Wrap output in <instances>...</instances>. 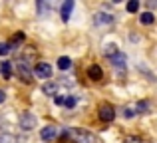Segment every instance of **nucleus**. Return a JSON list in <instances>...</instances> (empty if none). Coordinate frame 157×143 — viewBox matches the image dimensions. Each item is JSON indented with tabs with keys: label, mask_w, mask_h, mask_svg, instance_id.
<instances>
[{
	"label": "nucleus",
	"mask_w": 157,
	"mask_h": 143,
	"mask_svg": "<svg viewBox=\"0 0 157 143\" xmlns=\"http://www.w3.org/2000/svg\"><path fill=\"white\" fill-rule=\"evenodd\" d=\"M111 64H113V66H117V68H125V56L121 54V52H117V54L115 56H111Z\"/></svg>",
	"instance_id": "9"
},
{
	"label": "nucleus",
	"mask_w": 157,
	"mask_h": 143,
	"mask_svg": "<svg viewBox=\"0 0 157 143\" xmlns=\"http://www.w3.org/2000/svg\"><path fill=\"white\" fill-rule=\"evenodd\" d=\"M64 100H66V97L56 96V97H54V103H56V105H64Z\"/></svg>",
	"instance_id": "23"
},
{
	"label": "nucleus",
	"mask_w": 157,
	"mask_h": 143,
	"mask_svg": "<svg viewBox=\"0 0 157 143\" xmlns=\"http://www.w3.org/2000/svg\"><path fill=\"white\" fill-rule=\"evenodd\" d=\"M20 127L24 129V131H30V129L36 127V117L32 115L30 111L22 113V117H20Z\"/></svg>",
	"instance_id": "4"
},
{
	"label": "nucleus",
	"mask_w": 157,
	"mask_h": 143,
	"mask_svg": "<svg viewBox=\"0 0 157 143\" xmlns=\"http://www.w3.org/2000/svg\"><path fill=\"white\" fill-rule=\"evenodd\" d=\"M40 137H42V141H54L58 137V129L52 127V125H48V127H44L42 131H40Z\"/></svg>",
	"instance_id": "6"
},
{
	"label": "nucleus",
	"mask_w": 157,
	"mask_h": 143,
	"mask_svg": "<svg viewBox=\"0 0 157 143\" xmlns=\"http://www.w3.org/2000/svg\"><path fill=\"white\" fill-rule=\"evenodd\" d=\"M10 52V46L8 44H0V56H6Z\"/></svg>",
	"instance_id": "20"
},
{
	"label": "nucleus",
	"mask_w": 157,
	"mask_h": 143,
	"mask_svg": "<svg viewBox=\"0 0 157 143\" xmlns=\"http://www.w3.org/2000/svg\"><path fill=\"white\" fill-rule=\"evenodd\" d=\"M72 10H74V0H66V2L62 4V20H64V22H68V20H70Z\"/></svg>",
	"instance_id": "8"
},
{
	"label": "nucleus",
	"mask_w": 157,
	"mask_h": 143,
	"mask_svg": "<svg viewBox=\"0 0 157 143\" xmlns=\"http://www.w3.org/2000/svg\"><path fill=\"white\" fill-rule=\"evenodd\" d=\"M117 48H115L113 46V44H109V46H105V56H109V58H111V56H115V54H117Z\"/></svg>",
	"instance_id": "17"
},
{
	"label": "nucleus",
	"mask_w": 157,
	"mask_h": 143,
	"mask_svg": "<svg viewBox=\"0 0 157 143\" xmlns=\"http://www.w3.org/2000/svg\"><path fill=\"white\" fill-rule=\"evenodd\" d=\"M0 72H2L4 77H10L12 76V64L10 62H2L0 64Z\"/></svg>",
	"instance_id": "10"
},
{
	"label": "nucleus",
	"mask_w": 157,
	"mask_h": 143,
	"mask_svg": "<svg viewBox=\"0 0 157 143\" xmlns=\"http://www.w3.org/2000/svg\"><path fill=\"white\" fill-rule=\"evenodd\" d=\"M4 100H6V93H4V92H2V89H0V103H2V101H4Z\"/></svg>",
	"instance_id": "26"
},
{
	"label": "nucleus",
	"mask_w": 157,
	"mask_h": 143,
	"mask_svg": "<svg viewBox=\"0 0 157 143\" xmlns=\"http://www.w3.org/2000/svg\"><path fill=\"white\" fill-rule=\"evenodd\" d=\"M111 16H105V14H98L96 16V24H111Z\"/></svg>",
	"instance_id": "14"
},
{
	"label": "nucleus",
	"mask_w": 157,
	"mask_h": 143,
	"mask_svg": "<svg viewBox=\"0 0 157 143\" xmlns=\"http://www.w3.org/2000/svg\"><path fill=\"white\" fill-rule=\"evenodd\" d=\"M133 115H135L133 107H131V105H127V107H125V117H133Z\"/></svg>",
	"instance_id": "22"
},
{
	"label": "nucleus",
	"mask_w": 157,
	"mask_h": 143,
	"mask_svg": "<svg viewBox=\"0 0 157 143\" xmlns=\"http://www.w3.org/2000/svg\"><path fill=\"white\" fill-rule=\"evenodd\" d=\"M56 92H58L56 84H46L44 85V93H46V96H56Z\"/></svg>",
	"instance_id": "13"
},
{
	"label": "nucleus",
	"mask_w": 157,
	"mask_h": 143,
	"mask_svg": "<svg viewBox=\"0 0 157 143\" xmlns=\"http://www.w3.org/2000/svg\"><path fill=\"white\" fill-rule=\"evenodd\" d=\"M76 97H74V96H68V97H66V100H64V105H66V107H74V105H76Z\"/></svg>",
	"instance_id": "19"
},
{
	"label": "nucleus",
	"mask_w": 157,
	"mask_h": 143,
	"mask_svg": "<svg viewBox=\"0 0 157 143\" xmlns=\"http://www.w3.org/2000/svg\"><path fill=\"white\" fill-rule=\"evenodd\" d=\"M98 115H100L101 121H113L115 117V107L111 103H101L100 109H98Z\"/></svg>",
	"instance_id": "3"
},
{
	"label": "nucleus",
	"mask_w": 157,
	"mask_h": 143,
	"mask_svg": "<svg viewBox=\"0 0 157 143\" xmlns=\"http://www.w3.org/2000/svg\"><path fill=\"white\" fill-rule=\"evenodd\" d=\"M141 22L145 24V26H149V24L155 22V16L151 14V12H143V14H141Z\"/></svg>",
	"instance_id": "12"
},
{
	"label": "nucleus",
	"mask_w": 157,
	"mask_h": 143,
	"mask_svg": "<svg viewBox=\"0 0 157 143\" xmlns=\"http://www.w3.org/2000/svg\"><path fill=\"white\" fill-rule=\"evenodd\" d=\"M125 143H141V141H139L137 137H127V139H125Z\"/></svg>",
	"instance_id": "24"
},
{
	"label": "nucleus",
	"mask_w": 157,
	"mask_h": 143,
	"mask_svg": "<svg viewBox=\"0 0 157 143\" xmlns=\"http://www.w3.org/2000/svg\"><path fill=\"white\" fill-rule=\"evenodd\" d=\"M147 8H157V0H149V2H147Z\"/></svg>",
	"instance_id": "25"
},
{
	"label": "nucleus",
	"mask_w": 157,
	"mask_h": 143,
	"mask_svg": "<svg viewBox=\"0 0 157 143\" xmlns=\"http://www.w3.org/2000/svg\"><path fill=\"white\" fill-rule=\"evenodd\" d=\"M70 66H72V60L66 58V56H62V58L58 60V68H60V70H70Z\"/></svg>",
	"instance_id": "11"
},
{
	"label": "nucleus",
	"mask_w": 157,
	"mask_h": 143,
	"mask_svg": "<svg viewBox=\"0 0 157 143\" xmlns=\"http://www.w3.org/2000/svg\"><path fill=\"white\" fill-rule=\"evenodd\" d=\"M38 12L42 14V12H48V4L46 2H38Z\"/></svg>",
	"instance_id": "21"
},
{
	"label": "nucleus",
	"mask_w": 157,
	"mask_h": 143,
	"mask_svg": "<svg viewBox=\"0 0 157 143\" xmlns=\"http://www.w3.org/2000/svg\"><path fill=\"white\" fill-rule=\"evenodd\" d=\"M34 73L38 77H50L52 76V66L50 64H46V62H40V64H36V68H34Z\"/></svg>",
	"instance_id": "5"
},
{
	"label": "nucleus",
	"mask_w": 157,
	"mask_h": 143,
	"mask_svg": "<svg viewBox=\"0 0 157 143\" xmlns=\"http://www.w3.org/2000/svg\"><path fill=\"white\" fill-rule=\"evenodd\" d=\"M88 76H90V80L100 81L101 77H104V72H101V68L98 66V64H92V66H90V70H88Z\"/></svg>",
	"instance_id": "7"
},
{
	"label": "nucleus",
	"mask_w": 157,
	"mask_h": 143,
	"mask_svg": "<svg viewBox=\"0 0 157 143\" xmlns=\"http://www.w3.org/2000/svg\"><path fill=\"white\" fill-rule=\"evenodd\" d=\"M135 109H137V113H149V103L147 101H139L135 105Z\"/></svg>",
	"instance_id": "15"
},
{
	"label": "nucleus",
	"mask_w": 157,
	"mask_h": 143,
	"mask_svg": "<svg viewBox=\"0 0 157 143\" xmlns=\"http://www.w3.org/2000/svg\"><path fill=\"white\" fill-rule=\"evenodd\" d=\"M14 70H16V73L20 76V80H22L24 84H30L32 81V72H30V68H28V64L24 62V60H18V62L14 64Z\"/></svg>",
	"instance_id": "2"
},
{
	"label": "nucleus",
	"mask_w": 157,
	"mask_h": 143,
	"mask_svg": "<svg viewBox=\"0 0 157 143\" xmlns=\"http://www.w3.org/2000/svg\"><path fill=\"white\" fill-rule=\"evenodd\" d=\"M137 8H139V2H137V0L127 2V12H137Z\"/></svg>",
	"instance_id": "18"
},
{
	"label": "nucleus",
	"mask_w": 157,
	"mask_h": 143,
	"mask_svg": "<svg viewBox=\"0 0 157 143\" xmlns=\"http://www.w3.org/2000/svg\"><path fill=\"white\" fill-rule=\"evenodd\" d=\"M0 143H16V137L10 133H0Z\"/></svg>",
	"instance_id": "16"
},
{
	"label": "nucleus",
	"mask_w": 157,
	"mask_h": 143,
	"mask_svg": "<svg viewBox=\"0 0 157 143\" xmlns=\"http://www.w3.org/2000/svg\"><path fill=\"white\" fill-rule=\"evenodd\" d=\"M62 135H68V137H72L76 143H96V139H94V135L92 133H88V131H84V129H66Z\"/></svg>",
	"instance_id": "1"
}]
</instances>
